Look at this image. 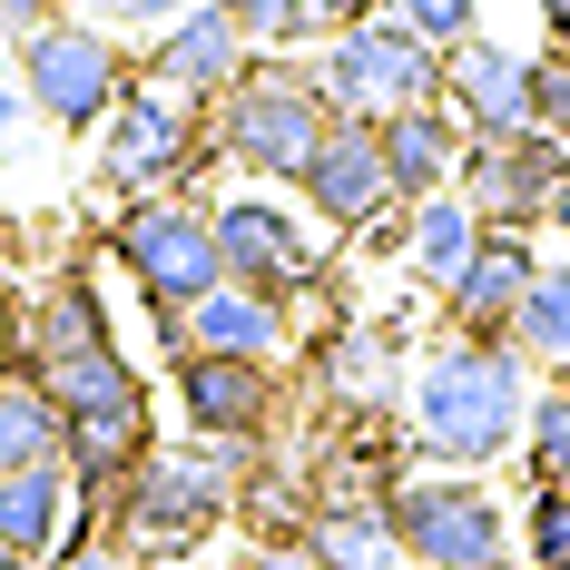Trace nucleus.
<instances>
[{"label":"nucleus","instance_id":"obj_39","mask_svg":"<svg viewBox=\"0 0 570 570\" xmlns=\"http://www.w3.org/2000/svg\"><path fill=\"white\" fill-rule=\"evenodd\" d=\"M168 570H197V561H168Z\"/></svg>","mask_w":570,"mask_h":570},{"label":"nucleus","instance_id":"obj_15","mask_svg":"<svg viewBox=\"0 0 570 570\" xmlns=\"http://www.w3.org/2000/svg\"><path fill=\"white\" fill-rule=\"evenodd\" d=\"M246 59H256V50H246V30H236L217 0H197L187 20H168V30L148 40V79L177 89V99H197V109H217V99H227V79L246 69Z\"/></svg>","mask_w":570,"mask_h":570},{"label":"nucleus","instance_id":"obj_7","mask_svg":"<svg viewBox=\"0 0 570 570\" xmlns=\"http://www.w3.org/2000/svg\"><path fill=\"white\" fill-rule=\"evenodd\" d=\"M20 89H30V109L50 118L59 138H99V118L118 109V89H128V59L99 20H40L30 40H20Z\"/></svg>","mask_w":570,"mask_h":570},{"label":"nucleus","instance_id":"obj_13","mask_svg":"<svg viewBox=\"0 0 570 570\" xmlns=\"http://www.w3.org/2000/svg\"><path fill=\"white\" fill-rule=\"evenodd\" d=\"M443 109L462 118V138H512L531 128V59L502 50V40H453L443 50Z\"/></svg>","mask_w":570,"mask_h":570},{"label":"nucleus","instance_id":"obj_14","mask_svg":"<svg viewBox=\"0 0 570 570\" xmlns=\"http://www.w3.org/2000/svg\"><path fill=\"white\" fill-rule=\"evenodd\" d=\"M531 276H541V246H531V227H482L472 266L443 285L453 335H512V315H521V295H531Z\"/></svg>","mask_w":570,"mask_h":570},{"label":"nucleus","instance_id":"obj_1","mask_svg":"<svg viewBox=\"0 0 570 570\" xmlns=\"http://www.w3.org/2000/svg\"><path fill=\"white\" fill-rule=\"evenodd\" d=\"M521 423H531V364L512 354V335H443L403 384V433L443 472L502 462Z\"/></svg>","mask_w":570,"mask_h":570},{"label":"nucleus","instance_id":"obj_28","mask_svg":"<svg viewBox=\"0 0 570 570\" xmlns=\"http://www.w3.org/2000/svg\"><path fill=\"white\" fill-rule=\"evenodd\" d=\"M531 128H551V138L570 148V50L561 40L531 59Z\"/></svg>","mask_w":570,"mask_h":570},{"label":"nucleus","instance_id":"obj_36","mask_svg":"<svg viewBox=\"0 0 570 570\" xmlns=\"http://www.w3.org/2000/svg\"><path fill=\"white\" fill-rule=\"evenodd\" d=\"M541 20H551V40H570V0H541Z\"/></svg>","mask_w":570,"mask_h":570},{"label":"nucleus","instance_id":"obj_22","mask_svg":"<svg viewBox=\"0 0 570 570\" xmlns=\"http://www.w3.org/2000/svg\"><path fill=\"white\" fill-rule=\"evenodd\" d=\"M512 354L531 374H561L570 384V266L531 276V295H521V315H512Z\"/></svg>","mask_w":570,"mask_h":570},{"label":"nucleus","instance_id":"obj_2","mask_svg":"<svg viewBox=\"0 0 570 570\" xmlns=\"http://www.w3.org/2000/svg\"><path fill=\"white\" fill-rule=\"evenodd\" d=\"M256 472V453L236 443H197V453H148L138 472H118V492L99 502L109 512V541L128 551V570H168L187 551H207L236 521V482Z\"/></svg>","mask_w":570,"mask_h":570},{"label":"nucleus","instance_id":"obj_18","mask_svg":"<svg viewBox=\"0 0 570 570\" xmlns=\"http://www.w3.org/2000/svg\"><path fill=\"white\" fill-rule=\"evenodd\" d=\"M99 344H109V305H99V285L69 266V276L40 285L30 325H10V374H40L59 354H99Z\"/></svg>","mask_w":570,"mask_h":570},{"label":"nucleus","instance_id":"obj_5","mask_svg":"<svg viewBox=\"0 0 570 570\" xmlns=\"http://www.w3.org/2000/svg\"><path fill=\"white\" fill-rule=\"evenodd\" d=\"M305 69H315V89H325V109H335V118H394V109L443 99V50L413 40V30L384 20V10H374V20H344Z\"/></svg>","mask_w":570,"mask_h":570},{"label":"nucleus","instance_id":"obj_8","mask_svg":"<svg viewBox=\"0 0 570 570\" xmlns=\"http://www.w3.org/2000/svg\"><path fill=\"white\" fill-rule=\"evenodd\" d=\"M109 256L138 276L148 305H197L207 285L227 276V266H217V227H207V207L177 197V187H168V197H128V207H118Z\"/></svg>","mask_w":570,"mask_h":570},{"label":"nucleus","instance_id":"obj_4","mask_svg":"<svg viewBox=\"0 0 570 570\" xmlns=\"http://www.w3.org/2000/svg\"><path fill=\"white\" fill-rule=\"evenodd\" d=\"M217 158V138H207V109L197 99H177V89H158L148 69L118 89V109L99 118V177L109 187H128V197H187V177Z\"/></svg>","mask_w":570,"mask_h":570},{"label":"nucleus","instance_id":"obj_30","mask_svg":"<svg viewBox=\"0 0 570 570\" xmlns=\"http://www.w3.org/2000/svg\"><path fill=\"white\" fill-rule=\"evenodd\" d=\"M40 570H128V551H118V541H99V531H79V541H59Z\"/></svg>","mask_w":570,"mask_h":570},{"label":"nucleus","instance_id":"obj_19","mask_svg":"<svg viewBox=\"0 0 570 570\" xmlns=\"http://www.w3.org/2000/svg\"><path fill=\"white\" fill-rule=\"evenodd\" d=\"M69 502H79V482H69V462H59V453L0 472V541L30 551V561H50L59 531H69Z\"/></svg>","mask_w":570,"mask_h":570},{"label":"nucleus","instance_id":"obj_31","mask_svg":"<svg viewBox=\"0 0 570 570\" xmlns=\"http://www.w3.org/2000/svg\"><path fill=\"white\" fill-rule=\"evenodd\" d=\"M236 570H315V551H305V541H246Z\"/></svg>","mask_w":570,"mask_h":570},{"label":"nucleus","instance_id":"obj_35","mask_svg":"<svg viewBox=\"0 0 570 570\" xmlns=\"http://www.w3.org/2000/svg\"><path fill=\"white\" fill-rule=\"evenodd\" d=\"M374 10H384V0H325V20H335V30H344V20H374Z\"/></svg>","mask_w":570,"mask_h":570},{"label":"nucleus","instance_id":"obj_26","mask_svg":"<svg viewBox=\"0 0 570 570\" xmlns=\"http://www.w3.org/2000/svg\"><path fill=\"white\" fill-rule=\"evenodd\" d=\"M521 561H531V570H570V482H531V512H521Z\"/></svg>","mask_w":570,"mask_h":570},{"label":"nucleus","instance_id":"obj_10","mask_svg":"<svg viewBox=\"0 0 570 570\" xmlns=\"http://www.w3.org/2000/svg\"><path fill=\"white\" fill-rule=\"evenodd\" d=\"M168 384H177V413H187V433H197V443H236V453H266V433H276V413H285L276 364L207 354V344L168 354Z\"/></svg>","mask_w":570,"mask_h":570},{"label":"nucleus","instance_id":"obj_33","mask_svg":"<svg viewBox=\"0 0 570 570\" xmlns=\"http://www.w3.org/2000/svg\"><path fill=\"white\" fill-rule=\"evenodd\" d=\"M20 118H40V109H30V89H20V79H0V138H10Z\"/></svg>","mask_w":570,"mask_h":570},{"label":"nucleus","instance_id":"obj_12","mask_svg":"<svg viewBox=\"0 0 570 570\" xmlns=\"http://www.w3.org/2000/svg\"><path fill=\"white\" fill-rule=\"evenodd\" d=\"M305 207H315V227H335V236H354L364 217H384L394 207V177H384V128L374 118H335L325 128V148L305 158Z\"/></svg>","mask_w":570,"mask_h":570},{"label":"nucleus","instance_id":"obj_6","mask_svg":"<svg viewBox=\"0 0 570 570\" xmlns=\"http://www.w3.org/2000/svg\"><path fill=\"white\" fill-rule=\"evenodd\" d=\"M384 512H394L403 561H423V570H512L521 561L502 502L472 472H403L384 492Z\"/></svg>","mask_w":570,"mask_h":570},{"label":"nucleus","instance_id":"obj_21","mask_svg":"<svg viewBox=\"0 0 570 570\" xmlns=\"http://www.w3.org/2000/svg\"><path fill=\"white\" fill-rule=\"evenodd\" d=\"M305 551H315V570H394L403 561L394 512H384V502H315Z\"/></svg>","mask_w":570,"mask_h":570},{"label":"nucleus","instance_id":"obj_11","mask_svg":"<svg viewBox=\"0 0 570 570\" xmlns=\"http://www.w3.org/2000/svg\"><path fill=\"white\" fill-rule=\"evenodd\" d=\"M561 168H570V148L551 138V128H512V138H472L453 187L472 197L482 227H541V207H551Z\"/></svg>","mask_w":570,"mask_h":570},{"label":"nucleus","instance_id":"obj_24","mask_svg":"<svg viewBox=\"0 0 570 570\" xmlns=\"http://www.w3.org/2000/svg\"><path fill=\"white\" fill-rule=\"evenodd\" d=\"M59 453V413L50 394L30 384V374H0V472H20V462H50Z\"/></svg>","mask_w":570,"mask_h":570},{"label":"nucleus","instance_id":"obj_27","mask_svg":"<svg viewBox=\"0 0 570 570\" xmlns=\"http://www.w3.org/2000/svg\"><path fill=\"white\" fill-rule=\"evenodd\" d=\"M384 20H403L413 40H433V50H453L482 30V0H384Z\"/></svg>","mask_w":570,"mask_h":570},{"label":"nucleus","instance_id":"obj_34","mask_svg":"<svg viewBox=\"0 0 570 570\" xmlns=\"http://www.w3.org/2000/svg\"><path fill=\"white\" fill-rule=\"evenodd\" d=\"M541 227H551V236H570V168H561V187H551V207H541Z\"/></svg>","mask_w":570,"mask_h":570},{"label":"nucleus","instance_id":"obj_29","mask_svg":"<svg viewBox=\"0 0 570 570\" xmlns=\"http://www.w3.org/2000/svg\"><path fill=\"white\" fill-rule=\"evenodd\" d=\"M187 10H197V0H99V30H148V40H158Z\"/></svg>","mask_w":570,"mask_h":570},{"label":"nucleus","instance_id":"obj_3","mask_svg":"<svg viewBox=\"0 0 570 570\" xmlns=\"http://www.w3.org/2000/svg\"><path fill=\"white\" fill-rule=\"evenodd\" d=\"M325 128H335V109H325V89H315V69L305 59H246L227 79V99L207 109V138H217V158L246 177H305V158L325 148Z\"/></svg>","mask_w":570,"mask_h":570},{"label":"nucleus","instance_id":"obj_23","mask_svg":"<svg viewBox=\"0 0 570 570\" xmlns=\"http://www.w3.org/2000/svg\"><path fill=\"white\" fill-rule=\"evenodd\" d=\"M217 10L246 30V50H266V59H295V50H325L335 40L325 0H217Z\"/></svg>","mask_w":570,"mask_h":570},{"label":"nucleus","instance_id":"obj_17","mask_svg":"<svg viewBox=\"0 0 570 570\" xmlns=\"http://www.w3.org/2000/svg\"><path fill=\"white\" fill-rule=\"evenodd\" d=\"M177 325H187V344H207V354H246V364H276L285 344H295V305H276V295H256V285H207L197 305H177Z\"/></svg>","mask_w":570,"mask_h":570},{"label":"nucleus","instance_id":"obj_25","mask_svg":"<svg viewBox=\"0 0 570 570\" xmlns=\"http://www.w3.org/2000/svg\"><path fill=\"white\" fill-rule=\"evenodd\" d=\"M521 472H531V482H570V384H561V394H531V423H521Z\"/></svg>","mask_w":570,"mask_h":570},{"label":"nucleus","instance_id":"obj_32","mask_svg":"<svg viewBox=\"0 0 570 570\" xmlns=\"http://www.w3.org/2000/svg\"><path fill=\"white\" fill-rule=\"evenodd\" d=\"M50 20V0H0V40H30Z\"/></svg>","mask_w":570,"mask_h":570},{"label":"nucleus","instance_id":"obj_38","mask_svg":"<svg viewBox=\"0 0 570 570\" xmlns=\"http://www.w3.org/2000/svg\"><path fill=\"white\" fill-rule=\"evenodd\" d=\"M0 374H10V315H0Z\"/></svg>","mask_w":570,"mask_h":570},{"label":"nucleus","instance_id":"obj_9","mask_svg":"<svg viewBox=\"0 0 570 570\" xmlns=\"http://www.w3.org/2000/svg\"><path fill=\"white\" fill-rule=\"evenodd\" d=\"M207 227H217L227 285H256V295H276V305H295V295L325 285V236H305V217L276 207V197H256V187H246V197H217Z\"/></svg>","mask_w":570,"mask_h":570},{"label":"nucleus","instance_id":"obj_20","mask_svg":"<svg viewBox=\"0 0 570 570\" xmlns=\"http://www.w3.org/2000/svg\"><path fill=\"white\" fill-rule=\"evenodd\" d=\"M472 246H482V217H472V197L443 187V197H423V207H403V276L413 285H443L472 266Z\"/></svg>","mask_w":570,"mask_h":570},{"label":"nucleus","instance_id":"obj_16","mask_svg":"<svg viewBox=\"0 0 570 570\" xmlns=\"http://www.w3.org/2000/svg\"><path fill=\"white\" fill-rule=\"evenodd\" d=\"M384 128V177H394V207H423V197H443L462 177V118L443 109V99H423V109H394V118H374Z\"/></svg>","mask_w":570,"mask_h":570},{"label":"nucleus","instance_id":"obj_37","mask_svg":"<svg viewBox=\"0 0 570 570\" xmlns=\"http://www.w3.org/2000/svg\"><path fill=\"white\" fill-rule=\"evenodd\" d=\"M0 570H40V561H30V551H10V541H0Z\"/></svg>","mask_w":570,"mask_h":570}]
</instances>
